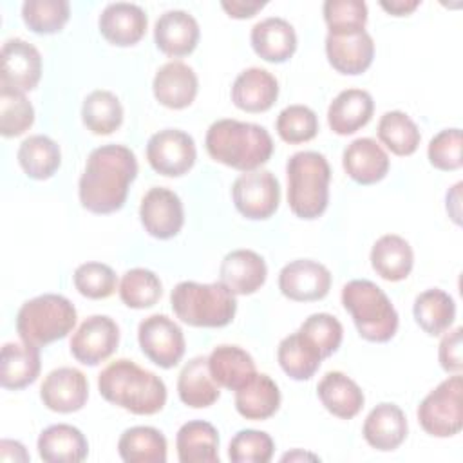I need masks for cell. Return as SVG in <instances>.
I'll use <instances>...</instances> for the list:
<instances>
[{
    "instance_id": "1",
    "label": "cell",
    "mask_w": 463,
    "mask_h": 463,
    "mask_svg": "<svg viewBox=\"0 0 463 463\" xmlns=\"http://www.w3.org/2000/svg\"><path fill=\"white\" fill-rule=\"evenodd\" d=\"M136 175L137 159L128 146L110 143L94 148L78 183L81 206L99 215L121 210Z\"/></svg>"
},
{
    "instance_id": "2",
    "label": "cell",
    "mask_w": 463,
    "mask_h": 463,
    "mask_svg": "<svg viewBox=\"0 0 463 463\" xmlns=\"http://www.w3.org/2000/svg\"><path fill=\"white\" fill-rule=\"evenodd\" d=\"M98 389L109 403L137 416L156 414L166 403L165 382L127 358L110 362L98 374Z\"/></svg>"
},
{
    "instance_id": "3",
    "label": "cell",
    "mask_w": 463,
    "mask_h": 463,
    "mask_svg": "<svg viewBox=\"0 0 463 463\" xmlns=\"http://www.w3.org/2000/svg\"><path fill=\"white\" fill-rule=\"evenodd\" d=\"M204 146L213 161L239 172L260 168L269 161L275 148L264 127L228 118L217 119L208 127Z\"/></svg>"
},
{
    "instance_id": "4",
    "label": "cell",
    "mask_w": 463,
    "mask_h": 463,
    "mask_svg": "<svg viewBox=\"0 0 463 463\" xmlns=\"http://www.w3.org/2000/svg\"><path fill=\"white\" fill-rule=\"evenodd\" d=\"M289 210L306 221L318 219L329 203L331 166L324 154L302 150L286 163Z\"/></svg>"
},
{
    "instance_id": "5",
    "label": "cell",
    "mask_w": 463,
    "mask_h": 463,
    "mask_svg": "<svg viewBox=\"0 0 463 463\" xmlns=\"http://www.w3.org/2000/svg\"><path fill=\"white\" fill-rule=\"evenodd\" d=\"M170 304L175 317L192 327H224L237 313V298L221 280H183L172 289Z\"/></svg>"
},
{
    "instance_id": "6",
    "label": "cell",
    "mask_w": 463,
    "mask_h": 463,
    "mask_svg": "<svg viewBox=\"0 0 463 463\" xmlns=\"http://www.w3.org/2000/svg\"><path fill=\"white\" fill-rule=\"evenodd\" d=\"M342 304L364 340L383 344L396 335L398 313L385 291L374 282L367 279L349 280L342 288Z\"/></svg>"
},
{
    "instance_id": "7",
    "label": "cell",
    "mask_w": 463,
    "mask_h": 463,
    "mask_svg": "<svg viewBox=\"0 0 463 463\" xmlns=\"http://www.w3.org/2000/svg\"><path fill=\"white\" fill-rule=\"evenodd\" d=\"M74 304L56 293H43L22 304L16 315V333L22 342L45 347L65 338L76 326Z\"/></svg>"
},
{
    "instance_id": "8",
    "label": "cell",
    "mask_w": 463,
    "mask_h": 463,
    "mask_svg": "<svg viewBox=\"0 0 463 463\" xmlns=\"http://www.w3.org/2000/svg\"><path fill=\"white\" fill-rule=\"evenodd\" d=\"M461 392V374L454 373L421 400L416 416L427 434L434 438H450L463 429Z\"/></svg>"
},
{
    "instance_id": "9",
    "label": "cell",
    "mask_w": 463,
    "mask_h": 463,
    "mask_svg": "<svg viewBox=\"0 0 463 463\" xmlns=\"http://www.w3.org/2000/svg\"><path fill=\"white\" fill-rule=\"evenodd\" d=\"M232 199L242 217L251 221L269 219L280 203L279 179L269 170L244 172L233 181Z\"/></svg>"
},
{
    "instance_id": "10",
    "label": "cell",
    "mask_w": 463,
    "mask_h": 463,
    "mask_svg": "<svg viewBox=\"0 0 463 463\" xmlns=\"http://www.w3.org/2000/svg\"><path fill=\"white\" fill-rule=\"evenodd\" d=\"M137 342L143 354L161 369L175 367L184 356L183 329L166 315H150L139 322Z\"/></svg>"
},
{
    "instance_id": "11",
    "label": "cell",
    "mask_w": 463,
    "mask_h": 463,
    "mask_svg": "<svg viewBox=\"0 0 463 463\" xmlns=\"http://www.w3.org/2000/svg\"><path fill=\"white\" fill-rule=\"evenodd\" d=\"M197 159L194 137L179 128H165L150 136L146 143L148 165L165 177H181L192 170Z\"/></svg>"
},
{
    "instance_id": "12",
    "label": "cell",
    "mask_w": 463,
    "mask_h": 463,
    "mask_svg": "<svg viewBox=\"0 0 463 463\" xmlns=\"http://www.w3.org/2000/svg\"><path fill=\"white\" fill-rule=\"evenodd\" d=\"M119 327L107 315L87 317L71 338V354L83 365H98L118 349Z\"/></svg>"
},
{
    "instance_id": "13",
    "label": "cell",
    "mask_w": 463,
    "mask_h": 463,
    "mask_svg": "<svg viewBox=\"0 0 463 463\" xmlns=\"http://www.w3.org/2000/svg\"><path fill=\"white\" fill-rule=\"evenodd\" d=\"M139 219L148 235L161 241L172 239L184 224L183 203L174 190L154 186L141 199Z\"/></svg>"
},
{
    "instance_id": "14",
    "label": "cell",
    "mask_w": 463,
    "mask_h": 463,
    "mask_svg": "<svg viewBox=\"0 0 463 463\" xmlns=\"http://www.w3.org/2000/svg\"><path fill=\"white\" fill-rule=\"evenodd\" d=\"M279 289L293 302L322 300L331 289V273L317 260L297 259L280 269Z\"/></svg>"
},
{
    "instance_id": "15",
    "label": "cell",
    "mask_w": 463,
    "mask_h": 463,
    "mask_svg": "<svg viewBox=\"0 0 463 463\" xmlns=\"http://www.w3.org/2000/svg\"><path fill=\"white\" fill-rule=\"evenodd\" d=\"M40 78H42L40 51L33 43L22 38L7 40L2 45L0 87L25 94L36 89Z\"/></svg>"
},
{
    "instance_id": "16",
    "label": "cell",
    "mask_w": 463,
    "mask_h": 463,
    "mask_svg": "<svg viewBox=\"0 0 463 463\" xmlns=\"http://www.w3.org/2000/svg\"><path fill=\"white\" fill-rule=\"evenodd\" d=\"M40 398L49 411L69 414L83 409L89 398L87 376L76 367L52 369L40 387Z\"/></svg>"
},
{
    "instance_id": "17",
    "label": "cell",
    "mask_w": 463,
    "mask_h": 463,
    "mask_svg": "<svg viewBox=\"0 0 463 463\" xmlns=\"http://www.w3.org/2000/svg\"><path fill=\"white\" fill-rule=\"evenodd\" d=\"M152 90L163 107L181 110L194 103L199 90V80L190 65L172 60L157 69Z\"/></svg>"
},
{
    "instance_id": "18",
    "label": "cell",
    "mask_w": 463,
    "mask_h": 463,
    "mask_svg": "<svg viewBox=\"0 0 463 463\" xmlns=\"http://www.w3.org/2000/svg\"><path fill=\"white\" fill-rule=\"evenodd\" d=\"M146 25L148 18L143 7L130 2L109 4L98 18L101 36L118 47L136 45L145 36Z\"/></svg>"
},
{
    "instance_id": "19",
    "label": "cell",
    "mask_w": 463,
    "mask_h": 463,
    "mask_svg": "<svg viewBox=\"0 0 463 463\" xmlns=\"http://www.w3.org/2000/svg\"><path fill=\"white\" fill-rule=\"evenodd\" d=\"M199 36L201 31L197 20L181 9L163 13L154 25L156 47L170 58H181L194 52Z\"/></svg>"
},
{
    "instance_id": "20",
    "label": "cell",
    "mask_w": 463,
    "mask_h": 463,
    "mask_svg": "<svg viewBox=\"0 0 463 463\" xmlns=\"http://www.w3.org/2000/svg\"><path fill=\"white\" fill-rule=\"evenodd\" d=\"M219 277L233 295H251L264 286L268 268L257 251L241 248L224 255L219 266Z\"/></svg>"
},
{
    "instance_id": "21",
    "label": "cell",
    "mask_w": 463,
    "mask_h": 463,
    "mask_svg": "<svg viewBox=\"0 0 463 463\" xmlns=\"http://www.w3.org/2000/svg\"><path fill=\"white\" fill-rule=\"evenodd\" d=\"M326 56L329 65L345 76L365 72L374 58V42L367 31L344 36H326Z\"/></svg>"
},
{
    "instance_id": "22",
    "label": "cell",
    "mask_w": 463,
    "mask_h": 463,
    "mask_svg": "<svg viewBox=\"0 0 463 463\" xmlns=\"http://www.w3.org/2000/svg\"><path fill=\"white\" fill-rule=\"evenodd\" d=\"M279 98L277 78L260 67L244 69L232 85V101L244 112H266Z\"/></svg>"
},
{
    "instance_id": "23",
    "label": "cell",
    "mask_w": 463,
    "mask_h": 463,
    "mask_svg": "<svg viewBox=\"0 0 463 463\" xmlns=\"http://www.w3.org/2000/svg\"><path fill=\"white\" fill-rule=\"evenodd\" d=\"M342 165L345 174L358 184H374L389 172V156L373 137L351 141L344 154Z\"/></svg>"
},
{
    "instance_id": "24",
    "label": "cell",
    "mask_w": 463,
    "mask_h": 463,
    "mask_svg": "<svg viewBox=\"0 0 463 463\" xmlns=\"http://www.w3.org/2000/svg\"><path fill=\"white\" fill-rule=\"evenodd\" d=\"M409 432L407 418L396 403H378L367 414L362 434L364 439L376 450L389 452L398 449Z\"/></svg>"
},
{
    "instance_id": "25",
    "label": "cell",
    "mask_w": 463,
    "mask_h": 463,
    "mask_svg": "<svg viewBox=\"0 0 463 463\" xmlns=\"http://www.w3.org/2000/svg\"><path fill=\"white\" fill-rule=\"evenodd\" d=\"M250 42L255 54L269 63H284L297 51V33L293 25L280 16L257 22L251 27Z\"/></svg>"
},
{
    "instance_id": "26",
    "label": "cell",
    "mask_w": 463,
    "mask_h": 463,
    "mask_svg": "<svg viewBox=\"0 0 463 463\" xmlns=\"http://www.w3.org/2000/svg\"><path fill=\"white\" fill-rule=\"evenodd\" d=\"M374 112L373 96L362 89H345L335 96L327 109L329 128L338 136H349L364 128Z\"/></svg>"
},
{
    "instance_id": "27",
    "label": "cell",
    "mask_w": 463,
    "mask_h": 463,
    "mask_svg": "<svg viewBox=\"0 0 463 463\" xmlns=\"http://www.w3.org/2000/svg\"><path fill=\"white\" fill-rule=\"evenodd\" d=\"M40 369V347L27 342L4 344L0 356V383L4 389H25L36 382Z\"/></svg>"
},
{
    "instance_id": "28",
    "label": "cell",
    "mask_w": 463,
    "mask_h": 463,
    "mask_svg": "<svg viewBox=\"0 0 463 463\" xmlns=\"http://www.w3.org/2000/svg\"><path fill=\"white\" fill-rule=\"evenodd\" d=\"M208 371L219 387L230 391L241 389L257 374L251 354L242 347L230 344L212 349L208 354Z\"/></svg>"
},
{
    "instance_id": "29",
    "label": "cell",
    "mask_w": 463,
    "mask_h": 463,
    "mask_svg": "<svg viewBox=\"0 0 463 463\" xmlns=\"http://www.w3.org/2000/svg\"><path fill=\"white\" fill-rule=\"evenodd\" d=\"M38 454L47 463H78L89 454V441L78 427L56 423L38 436Z\"/></svg>"
},
{
    "instance_id": "30",
    "label": "cell",
    "mask_w": 463,
    "mask_h": 463,
    "mask_svg": "<svg viewBox=\"0 0 463 463\" xmlns=\"http://www.w3.org/2000/svg\"><path fill=\"white\" fill-rule=\"evenodd\" d=\"M317 394L327 412L340 420L354 418L365 402L360 385L340 371L326 373L317 385Z\"/></svg>"
},
{
    "instance_id": "31",
    "label": "cell",
    "mask_w": 463,
    "mask_h": 463,
    "mask_svg": "<svg viewBox=\"0 0 463 463\" xmlns=\"http://www.w3.org/2000/svg\"><path fill=\"white\" fill-rule=\"evenodd\" d=\"M175 449L181 463H219V432L210 421H186L177 430Z\"/></svg>"
},
{
    "instance_id": "32",
    "label": "cell",
    "mask_w": 463,
    "mask_h": 463,
    "mask_svg": "<svg viewBox=\"0 0 463 463\" xmlns=\"http://www.w3.org/2000/svg\"><path fill=\"white\" fill-rule=\"evenodd\" d=\"M179 400L192 409L213 405L221 396V387L208 371V356H194L177 376Z\"/></svg>"
},
{
    "instance_id": "33",
    "label": "cell",
    "mask_w": 463,
    "mask_h": 463,
    "mask_svg": "<svg viewBox=\"0 0 463 463\" xmlns=\"http://www.w3.org/2000/svg\"><path fill=\"white\" fill-rule=\"evenodd\" d=\"M371 266L383 280L400 282L412 271V248L403 237L396 233H385L371 248Z\"/></svg>"
},
{
    "instance_id": "34",
    "label": "cell",
    "mask_w": 463,
    "mask_h": 463,
    "mask_svg": "<svg viewBox=\"0 0 463 463\" xmlns=\"http://www.w3.org/2000/svg\"><path fill=\"white\" fill-rule=\"evenodd\" d=\"M279 385L264 373H257L246 385L235 391V409L246 420H268L279 411Z\"/></svg>"
},
{
    "instance_id": "35",
    "label": "cell",
    "mask_w": 463,
    "mask_h": 463,
    "mask_svg": "<svg viewBox=\"0 0 463 463\" xmlns=\"http://www.w3.org/2000/svg\"><path fill=\"white\" fill-rule=\"evenodd\" d=\"M412 315L416 324L430 336L443 335L450 329L456 320V302L454 298L439 289L430 288L421 291L412 304Z\"/></svg>"
},
{
    "instance_id": "36",
    "label": "cell",
    "mask_w": 463,
    "mask_h": 463,
    "mask_svg": "<svg viewBox=\"0 0 463 463\" xmlns=\"http://www.w3.org/2000/svg\"><path fill=\"white\" fill-rule=\"evenodd\" d=\"M16 157L25 175L36 181L52 177L61 165V152L58 143L43 134L25 137L18 146Z\"/></svg>"
},
{
    "instance_id": "37",
    "label": "cell",
    "mask_w": 463,
    "mask_h": 463,
    "mask_svg": "<svg viewBox=\"0 0 463 463\" xmlns=\"http://www.w3.org/2000/svg\"><path fill=\"white\" fill-rule=\"evenodd\" d=\"M119 458L127 463H165L166 438L161 430L148 425H136L119 436Z\"/></svg>"
},
{
    "instance_id": "38",
    "label": "cell",
    "mask_w": 463,
    "mask_h": 463,
    "mask_svg": "<svg viewBox=\"0 0 463 463\" xmlns=\"http://www.w3.org/2000/svg\"><path fill=\"white\" fill-rule=\"evenodd\" d=\"M277 360L282 371L297 380L304 382L315 376L322 364L320 353L300 335V331H295L288 336H284L277 347Z\"/></svg>"
},
{
    "instance_id": "39",
    "label": "cell",
    "mask_w": 463,
    "mask_h": 463,
    "mask_svg": "<svg viewBox=\"0 0 463 463\" xmlns=\"http://www.w3.org/2000/svg\"><path fill=\"white\" fill-rule=\"evenodd\" d=\"M81 121L96 136H109L123 123V107L110 90H92L81 105Z\"/></svg>"
},
{
    "instance_id": "40",
    "label": "cell",
    "mask_w": 463,
    "mask_h": 463,
    "mask_svg": "<svg viewBox=\"0 0 463 463\" xmlns=\"http://www.w3.org/2000/svg\"><path fill=\"white\" fill-rule=\"evenodd\" d=\"M378 139L385 145L394 156H411L418 150L421 134L416 123L402 110L385 112L376 128Z\"/></svg>"
},
{
    "instance_id": "41",
    "label": "cell",
    "mask_w": 463,
    "mask_h": 463,
    "mask_svg": "<svg viewBox=\"0 0 463 463\" xmlns=\"http://www.w3.org/2000/svg\"><path fill=\"white\" fill-rule=\"evenodd\" d=\"M118 291L127 307L145 309L157 304L163 293V284L154 271L146 268H132L121 277Z\"/></svg>"
},
{
    "instance_id": "42",
    "label": "cell",
    "mask_w": 463,
    "mask_h": 463,
    "mask_svg": "<svg viewBox=\"0 0 463 463\" xmlns=\"http://www.w3.org/2000/svg\"><path fill=\"white\" fill-rule=\"evenodd\" d=\"M71 18L67 0H27L22 5L24 24L36 34H54Z\"/></svg>"
},
{
    "instance_id": "43",
    "label": "cell",
    "mask_w": 463,
    "mask_h": 463,
    "mask_svg": "<svg viewBox=\"0 0 463 463\" xmlns=\"http://www.w3.org/2000/svg\"><path fill=\"white\" fill-rule=\"evenodd\" d=\"M322 13L327 34L344 36L365 31L367 5L362 0H326Z\"/></svg>"
},
{
    "instance_id": "44",
    "label": "cell",
    "mask_w": 463,
    "mask_h": 463,
    "mask_svg": "<svg viewBox=\"0 0 463 463\" xmlns=\"http://www.w3.org/2000/svg\"><path fill=\"white\" fill-rule=\"evenodd\" d=\"M34 123V109L24 92L0 87V134L16 137Z\"/></svg>"
},
{
    "instance_id": "45",
    "label": "cell",
    "mask_w": 463,
    "mask_h": 463,
    "mask_svg": "<svg viewBox=\"0 0 463 463\" xmlns=\"http://www.w3.org/2000/svg\"><path fill=\"white\" fill-rule=\"evenodd\" d=\"M300 335L320 353L322 358L331 356L342 344L344 329L336 317L329 313H313L298 327Z\"/></svg>"
},
{
    "instance_id": "46",
    "label": "cell",
    "mask_w": 463,
    "mask_h": 463,
    "mask_svg": "<svg viewBox=\"0 0 463 463\" xmlns=\"http://www.w3.org/2000/svg\"><path fill=\"white\" fill-rule=\"evenodd\" d=\"M275 128L282 141L298 145L311 141L318 134V118L306 105H289L277 116Z\"/></svg>"
},
{
    "instance_id": "47",
    "label": "cell",
    "mask_w": 463,
    "mask_h": 463,
    "mask_svg": "<svg viewBox=\"0 0 463 463\" xmlns=\"http://www.w3.org/2000/svg\"><path fill=\"white\" fill-rule=\"evenodd\" d=\"M72 280L78 293L92 300L110 297L118 286V277L114 269L109 264L94 260L80 264L72 275Z\"/></svg>"
},
{
    "instance_id": "48",
    "label": "cell",
    "mask_w": 463,
    "mask_h": 463,
    "mask_svg": "<svg viewBox=\"0 0 463 463\" xmlns=\"http://www.w3.org/2000/svg\"><path fill=\"white\" fill-rule=\"evenodd\" d=\"M275 443L264 430L242 429L239 430L228 447V458L233 463H268L273 458Z\"/></svg>"
},
{
    "instance_id": "49",
    "label": "cell",
    "mask_w": 463,
    "mask_h": 463,
    "mask_svg": "<svg viewBox=\"0 0 463 463\" xmlns=\"http://www.w3.org/2000/svg\"><path fill=\"white\" fill-rule=\"evenodd\" d=\"M461 130L459 128H445L438 132L429 146H427V157L429 163L443 172H452L459 170L463 165V156H461Z\"/></svg>"
},
{
    "instance_id": "50",
    "label": "cell",
    "mask_w": 463,
    "mask_h": 463,
    "mask_svg": "<svg viewBox=\"0 0 463 463\" xmlns=\"http://www.w3.org/2000/svg\"><path fill=\"white\" fill-rule=\"evenodd\" d=\"M461 327H454L452 331L445 333L439 347H438V358L439 365L447 373H459L463 369V356H461Z\"/></svg>"
},
{
    "instance_id": "51",
    "label": "cell",
    "mask_w": 463,
    "mask_h": 463,
    "mask_svg": "<svg viewBox=\"0 0 463 463\" xmlns=\"http://www.w3.org/2000/svg\"><path fill=\"white\" fill-rule=\"evenodd\" d=\"M266 4L268 2H260V0H222L221 7L226 11L230 18L244 20V18L255 16L260 9L266 7Z\"/></svg>"
},
{
    "instance_id": "52",
    "label": "cell",
    "mask_w": 463,
    "mask_h": 463,
    "mask_svg": "<svg viewBox=\"0 0 463 463\" xmlns=\"http://www.w3.org/2000/svg\"><path fill=\"white\" fill-rule=\"evenodd\" d=\"M420 0H382L380 7L392 16H407L420 7Z\"/></svg>"
},
{
    "instance_id": "53",
    "label": "cell",
    "mask_w": 463,
    "mask_h": 463,
    "mask_svg": "<svg viewBox=\"0 0 463 463\" xmlns=\"http://www.w3.org/2000/svg\"><path fill=\"white\" fill-rule=\"evenodd\" d=\"M0 458L2 459H14V461H29V454L25 450V447L20 441H13V439H2L0 441Z\"/></svg>"
},
{
    "instance_id": "54",
    "label": "cell",
    "mask_w": 463,
    "mask_h": 463,
    "mask_svg": "<svg viewBox=\"0 0 463 463\" xmlns=\"http://www.w3.org/2000/svg\"><path fill=\"white\" fill-rule=\"evenodd\" d=\"M459 188H461V183H456L452 186L450 192H447V212H449V217L459 224V217H461V212H459Z\"/></svg>"
},
{
    "instance_id": "55",
    "label": "cell",
    "mask_w": 463,
    "mask_h": 463,
    "mask_svg": "<svg viewBox=\"0 0 463 463\" xmlns=\"http://www.w3.org/2000/svg\"><path fill=\"white\" fill-rule=\"evenodd\" d=\"M295 458H311V459H317V456H311V454H302V452H293V454H284L282 456V461H286V459H295Z\"/></svg>"
}]
</instances>
